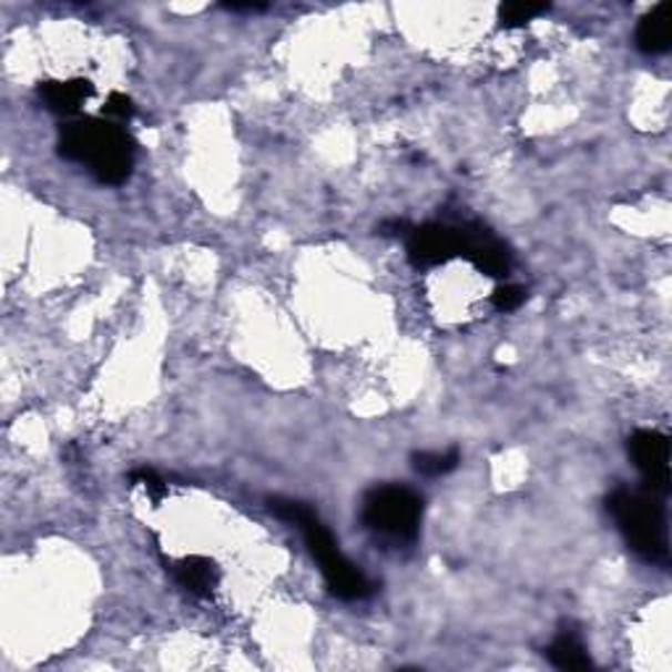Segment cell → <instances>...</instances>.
Segmentation results:
<instances>
[{
  "instance_id": "cell-1",
  "label": "cell",
  "mask_w": 672,
  "mask_h": 672,
  "mask_svg": "<svg viewBox=\"0 0 672 672\" xmlns=\"http://www.w3.org/2000/svg\"><path fill=\"white\" fill-rule=\"evenodd\" d=\"M59 155L80 163L100 184H124L134 166V140L116 121L69 119L59 132Z\"/></svg>"
},
{
  "instance_id": "cell-2",
  "label": "cell",
  "mask_w": 672,
  "mask_h": 672,
  "mask_svg": "<svg viewBox=\"0 0 672 672\" xmlns=\"http://www.w3.org/2000/svg\"><path fill=\"white\" fill-rule=\"evenodd\" d=\"M268 510L276 515L284 523L295 526L299 533L305 536L307 552L313 554V560L320 564V573L326 578L328 591L336 599H345V602H360L374 593V583L368 581V576L357 568L355 562H349L345 554L336 547L334 536L328 533V528L320 523L318 515L313 507L297 499H268Z\"/></svg>"
},
{
  "instance_id": "cell-3",
  "label": "cell",
  "mask_w": 672,
  "mask_h": 672,
  "mask_svg": "<svg viewBox=\"0 0 672 672\" xmlns=\"http://www.w3.org/2000/svg\"><path fill=\"white\" fill-rule=\"evenodd\" d=\"M664 497L652 489H614L607 497V510L623 533L625 544L635 557L652 564H668L670 539L668 515H664Z\"/></svg>"
},
{
  "instance_id": "cell-4",
  "label": "cell",
  "mask_w": 672,
  "mask_h": 672,
  "mask_svg": "<svg viewBox=\"0 0 672 672\" xmlns=\"http://www.w3.org/2000/svg\"><path fill=\"white\" fill-rule=\"evenodd\" d=\"M363 526L391 541H416L424 518V499L407 486H376L363 499Z\"/></svg>"
},
{
  "instance_id": "cell-5",
  "label": "cell",
  "mask_w": 672,
  "mask_h": 672,
  "mask_svg": "<svg viewBox=\"0 0 672 672\" xmlns=\"http://www.w3.org/2000/svg\"><path fill=\"white\" fill-rule=\"evenodd\" d=\"M628 455L639 474L643 476V486L656 491V495H670V439L654 428H639L628 439Z\"/></svg>"
},
{
  "instance_id": "cell-6",
  "label": "cell",
  "mask_w": 672,
  "mask_h": 672,
  "mask_svg": "<svg viewBox=\"0 0 672 672\" xmlns=\"http://www.w3.org/2000/svg\"><path fill=\"white\" fill-rule=\"evenodd\" d=\"M460 255V226L424 224L407 232V257L416 268H434Z\"/></svg>"
},
{
  "instance_id": "cell-7",
  "label": "cell",
  "mask_w": 672,
  "mask_h": 672,
  "mask_svg": "<svg viewBox=\"0 0 672 672\" xmlns=\"http://www.w3.org/2000/svg\"><path fill=\"white\" fill-rule=\"evenodd\" d=\"M460 226V255L468 257L486 276L505 278L512 271V253L502 240H497L481 224H457Z\"/></svg>"
},
{
  "instance_id": "cell-8",
  "label": "cell",
  "mask_w": 672,
  "mask_h": 672,
  "mask_svg": "<svg viewBox=\"0 0 672 672\" xmlns=\"http://www.w3.org/2000/svg\"><path fill=\"white\" fill-rule=\"evenodd\" d=\"M672 40V3H656L652 11L643 13L635 27V48L646 55H662L670 50Z\"/></svg>"
},
{
  "instance_id": "cell-9",
  "label": "cell",
  "mask_w": 672,
  "mask_h": 672,
  "mask_svg": "<svg viewBox=\"0 0 672 672\" xmlns=\"http://www.w3.org/2000/svg\"><path fill=\"white\" fill-rule=\"evenodd\" d=\"M40 100L48 111L59 116H74L82 109L84 100L95 95V84L90 80H67V82H42Z\"/></svg>"
},
{
  "instance_id": "cell-10",
  "label": "cell",
  "mask_w": 672,
  "mask_h": 672,
  "mask_svg": "<svg viewBox=\"0 0 672 672\" xmlns=\"http://www.w3.org/2000/svg\"><path fill=\"white\" fill-rule=\"evenodd\" d=\"M174 578L182 589L195 593V597H211L221 581V570L208 557L192 554L174 564Z\"/></svg>"
},
{
  "instance_id": "cell-11",
  "label": "cell",
  "mask_w": 672,
  "mask_h": 672,
  "mask_svg": "<svg viewBox=\"0 0 672 672\" xmlns=\"http://www.w3.org/2000/svg\"><path fill=\"white\" fill-rule=\"evenodd\" d=\"M544 654L557 670H589L591 668V656H589V652H586L581 635H578L576 631H562L544 649Z\"/></svg>"
},
{
  "instance_id": "cell-12",
  "label": "cell",
  "mask_w": 672,
  "mask_h": 672,
  "mask_svg": "<svg viewBox=\"0 0 672 672\" xmlns=\"http://www.w3.org/2000/svg\"><path fill=\"white\" fill-rule=\"evenodd\" d=\"M413 470L426 478H439L452 474L460 465V452L457 449H447V452H416L410 457Z\"/></svg>"
},
{
  "instance_id": "cell-13",
  "label": "cell",
  "mask_w": 672,
  "mask_h": 672,
  "mask_svg": "<svg viewBox=\"0 0 672 672\" xmlns=\"http://www.w3.org/2000/svg\"><path fill=\"white\" fill-rule=\"evenodd\" d=\"M547 3H507L499 9V24L505 30H515V27H526L528 21L539 19L541 13H547Z\"/></svg>"
},
{
  "instance_id": "cell-14",
  "label": "cell",
  "mask_w": 672,
  "mask_h": 672,
  "mask_svg": "<svg viewBox=\"0 0 672 672\" xmlns=\"http://www.w3.org/2000/svg\"><path fill=\"white\" fill-rule=\"evenodd\" d=\"M134 113H138V109H134L132 98L124 95V92H111L109 100H105V105H103V119L116 121V124H121V126H124L126 121H132Z\"/></svg>"
},
{
  "instance_id": "cell-15",
  "label": "cell",
  "mask_w": 672,
  "mask_h": 672,
  "mask_svg": "<svg viewBox=\"0 0 672 672\" xmlns=\"http://www.w3.org/2000/svg\"><path fill=\"white\" fill-rule=\"evenodd\" d=\"M523 303H526V289L518 287V284H499L495 295H491V305H495L499 313L518 310Z\"/></svg>"
},
{
  "instance_id": "cell-16",
  "label": "cell",
  "mask_w": 672,
  "mask_h": 672,
  "mask_svg": "<svg viewBox=\"0 0 672 672\" xmlns=\"http://www.w3.org/2000/svg\"><path fill=\"white\" fill-rule=\"evenodd\" d=\"M129 481L145 486V491H147L150 497H153V502H161V499L166 497V491H169L166 481H163V478H161L159 474H155L153 468H138V470H132V474H129Z\"/></svg>"
},
{
  "instance_id": "cell-17",
  "label": "cell",
  "mask_w": 672,
  "mask_h": 672,
  "mask_svg": "<svg viewBox=\"0 0 672 672\" xmlns=\"http://www.w3.org/2000/svg\"><path fill=\"white\" fill-rule=\"evenodd\" d=\"M226 9L228 11H266L268 6H263V3H228Z\"/></svg>"
}]
</instances>
